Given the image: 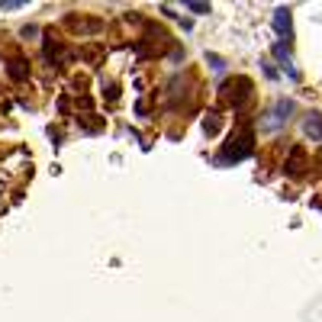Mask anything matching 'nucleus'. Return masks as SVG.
I'll list each match as a JSON object with an SVG mask.
<instances>
[{"label":"nucleus","mask_w":322,"mask_h":322,"mask_svg":"<svg viewBox=\"0 0 322 322\" xmlns=\"http://www.w3.org/2000/svg\"><path fill=\"white\" fill-rule=\"evenodd\" d=\"M219 97L226 103H232V107H242L251 97V81L248 77H229V81L219 84Z\"/></svg>","instance_id":"nucleus-2"},{"label":"nucleus","mask_w":322,"mask_h":322,"mask_svg":"<svg viewBox=\"0 0 322 322\" xmlns=\"http://www.w3.org/2000/svg\"><path fill=\"white\" fill-rule=\"evenodd\" d=\"M306 148H300V145H290V155H287V165H284V171L290 174V178H303L306 174Z\"/></svg>","instance_id":"nucleus-3"},{"label":"nucleus","mask_w":322,"mask_h":322,"mask_svg":"<svg viewBox=\"0 0 322 322\" xmlns=\"http://www.w3.org/2000/svg\"><path fill=\"white\" fill-rule=\"evenodd\" d=\"M42 45H45V48H42V55H45V62H48V65H55L58 58H62V45L55 42V36H52V33L45 36V42H42Z\"/></svg>","instance_id":"nucleus-8"},{"label":"nucleus","mask_w":322,"mask_h":322,"mask_svg":"<svg viewBox=\"0 0 322 322\" xmlns=\"http://www.w3.org/2000/svg\"><path fill=\"white\" fill-rule=\"evenodd\" d=\"M219 126H222V116H219V113H206V119H203V132H206V136L219 132Z\"/></svg>","instance_id":"nucleus-10"},{"label":"nucleus","mask_w":322,"mask_h":322,"mask_svg":"<svg viewBox=\"0 0 322 322\" xmlns=\"http://www.w3.org/2000/svg\"><path fill=\"white\" fill-rule=\"evenodd\" d=\"M7 74L13 77V81H26L29 77V62L26 58H10L7 62Z\"/></svg>","instance_id":"nucleus-6"},{"label":"nucleus","mask_w":322,"mask_h":322,"mask_svg":"<svg viewBox=\"0 0 322 322\" xmlns=\"http://www.w3.org/2000/svg\"><path fill=\"white\" fill-rule=\"evenodd\" d=\"M303 129H306V136L322 139V113H306V119H303Z\"/></svg>","instance_id":"nucleus-9"},{"label":"nucleus","mask_w":322,"mask_h":322,"mask_svg":"<svg viewBox=\"0 0 322 322\" xmlns=\"http://www.w3.org/2000/svg\"><path fill=\"white\" fill-rule=\"evenodd\" d=\"M68 26L74 29V33H100L103 23L97 20V16H87V23H81V16H68Z\"/></svg>","instance_id":"nucleus-4"},{"label":"nucleus","mask_w":322,"mask_h":322,"mask_svg":"<svg viewBox=\"0 0 322 322\" xmlns=\"http://www.w3.org/2000/svg\"><path fill=\"white\" fill-rule=\"evenodd\" d=\"M290 113H293V103H290V100H281V103L274 107V113L267 116V126H271V129H277V126H281L284 119L290 116Z\"/></svg>","instance_id":"nucleus-5"},{"label":"nucleus","mask_w":322,"mask_h":322,"mask_svg":"<svg viewBox=\"0 0 322 322\" xmlns=\"http://www.w3.org/2000/svg\"><path fill=\"white\" fill-rule=\"evenodd\" d=\"M274 29H277V36H281V42L290 36V10H287V7H277V13H274Z\"/></svg>","instance_id":"nucleus-7"},{"label":"nucleus","mask_w":322,"mask_h":322,"mask_svg":"<svg viewBox=\"0 0 322 322\" xmlns=\"http://www.w3.org/2000/svg\"><path fill=\"white\" fill-rule=\"evenodd\" d=\"M187 10H190V13L206 16V13H210V3H187Z\"/></svg>","instance_id":"nucleus-11"},{"label":"nucleus","mask_w":322,"mask_h":322,"mask_svg":"<svg viewBox=\"0 0 322 322\" xmlns=\"http://www.w3.org/2000/svg\"><path fill=\"white\" fill-rule=\"evenodd\" d=\"M251 148H254V132H251V126H242V129L235 132L226 145H222V151L216 155V161H219V165H235V161H245V158L251 155Z\"/></svg>","instance_id":"nucleus-1"}]
</instances>
